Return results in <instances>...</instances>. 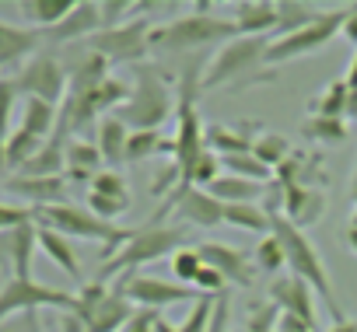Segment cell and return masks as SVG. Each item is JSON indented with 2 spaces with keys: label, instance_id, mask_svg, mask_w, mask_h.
Here are the masks:
<instances>
[{
  "label": "cell",
  "instance_id": "obj_19",
  "mask_svg": "<svg viewBox=\"0 0 357 332\" xmlns=\"http://www.w3.org/2000/svg\"><path fill=\"white\" fill-rule=\"evenodd\" d=\"M277 182H280V189H287V186H315V189H322L326 186L322 154H315V150H294L277 168Z\"/></svg>",
  "mask_w": 357,
  "mask_h": 332
},
{
  "label": "cell",
  "instance_id": "obj_5",
  "mask_svg": "<svg viewBox=\"0 0 357 332\" xmlns=\"http://www.w3.org/2000/svg\"><path fill=\"white\" fill-rule=\"evenodd\" d=\"M175 105L178 98H172L168 84L154 74V67H137V84L112 116H119L133 129H161V122L172 116Z\"/></svg>",
  "mask_w": 357,
  "mask_h": 332
},
{
  "label": "cell",
  "instance_id": "obj_18",
  "mask_svg": "<svg viewBox=\"0 0 357 332\" xmlns=\"http://www.w3.org/2000/svg\"><path fill=\"white\" fill-rule=\"evenodd\" d=\"M197 248H200L204 262L214 266L228 280V287H242V290L252 287V269H249V255L245 252H238L231 245H221V242H204Z\"/></svg>",
  "mask_w": 357,
  "mask_h": 332
},
{
  "label": "cell",
  "instance_id": "obj_25",
  "mask_svg": "<svg viewBox=\"0 0 357 332\" xmlns=\"http://www.w3.org/2000/svg\"><path fill=\"white\" fill-rule=\"evenodd\" d=\"M74 8H77V0H22V4H18V11L29 18V25L36 32L56 29Z\"/></svg>",
  "mask_w": 357,
  "mask_h": 332
},
{
  "label": "cell",
  "instance_id": "obj_1",
  "mask_svg": "<svg viewBox=\"0 0 357 332\" xmlns=\"http://www.w3.org/2000/svg\"><path fill=\"white\" fill-rule=\"evenodd\" d=\"M36 210V224L50 228L63 238H88V242H102V259L109 262L112 255H119V248L137 235V228H119L116 221H102L98 214H91L88 207H74V203H56V207H32Z\"/></svg>",
  "mask_w": 357,
  "mask_h": 332
},
{
  "label": "cell",
  "instance_id": "obj_53",
  "mask_svg": "<svg viewBox=\"0 0 357 332\" xmlns=\"http://www.w3.org/2000/svg\"><path fill=\"white\" fill-rule=\"evenodd\" d=\"M350 228H357V210H354V217H350Z\"/></svg>",
  "mask_w": 357,
  "mask_h": 332
},
{
  "label": "cell",
  "instance_id": "obj_54",
  "mask_svg": "<svg viewBox=\"0 0 357 332\" xmlns=\"http://www.w3.org/2000/svg\"><path fill=\"white\" fill-rule=\"evenodd\" d=\"M0 81H4V77H0Z\"/></svg>",
  "mask_w": 357,
  "mask_h": 332
},
{
  "label": "cell",
  "instance_id": "obj_29",
  "mask_svg": "<svg viewBox=\"0 0 357 332\" xmlns=\"http://www.w3.org/2000/svg\"><path fill=\"white\" fill-rule=\"evenodd\" d=\"M322 15H326V11H319V8H312V4H298V0H280V4H277V32H273V39L291 35V32H301L305 25L319 22Z\"/></svg>",
  "mask_w": 357,
  "mask_h": 332
},
{
  "label": "cell",
  "instance_id": "obj_47",
  "mask_svg": "<svg viewBox=\"0 0 357 332\" xmlns=\"http://www.w3.org/2000/svg\"><path fill=\"white\" fill-rule=\"evenodd\" d=\"M277 332H319V329H312V325H305L301 318H291V315H280V318H277Z\"/></svg>",
  "mask_w": 357,
  "mask_h": 332
},
{
  "label": "cell",
  "instance_id": "obj_38",
  "mask_svg": "<svg viewBox=\"0 0 357 332\" xmlns=\"http://www.w3.org/2000/svg\"><path fill=\"white\" fill-rule=\"evenodd\" d=\"M252 266H259L263 273H277V276H280V269L287 266V259H284V248H280V242H277L273 235L259 238V245H256V252H252Z\"/></svg>",
  "mask_w": 357,
  "mask_h": 332
},
{
  "label": "cell",
  "instance_id": "obj_13",
  "mask_svg": "<svg viewBox=\"0 0 357 332\" xmlns=\"http://www.w3.org/2000/svg\"><path fill=\"white\" fill-rule=\"evenodd\" d=\"M39 248V224L29 221L8 235H0V266L11 269L18 280H32V255Z\"/></svg>",
  "mask_w": 357,
  "mask_h": 332
},
{
  "label": "cell",
  "instance_id": "obj_36",
  "mask_svg": "<svg viewBox=\"0 0 357 332\" xmlns=\"http://www.w3.org/2000/svg\"><path fill=\"white\" fill-rule=\"evenodd\" d=\"M204 266H207V262H204V255H200L197 245H186V248H178V252L172 255V273H175V280L183 283V287H193Z\"/></svg>",
  "mask_w": 357,
  "mask_h": 332
},
{
  "label": "cell",
  "instance_id": "obj_16",
  "mask_svg": "<svg viewBox=\"0 0 357 332\" xmlns=\"http://www.w3.org/2000/svg\"><path fill=\"white\" fill-rule=\"evenodd\" d=\"M4 186L11 196L25 200L29 207H56V203H67V179H29V175H8Z\"/></svg>",
  "mask_w": 357,
  "mask_h": 332
},
{
  "label": "cell",
  "instance_id": "obj_2",
  "mask_svg": "<svg viewBox=\"0 0 357 332\" xmlns=\"http://www.w3.org/2000/svg\"><path fill=\"white\" fill-rule=\"evenodd\" d=\"M270 235H273V238L280 242V248H284L287 273L301 276V280L315 290V297L326 301V308L333 311V325L347 322L343 304H340V297H336V290H333V283H329V273H326L322 255H319V248L312 245V238H308L301 228H294L291 221H284L280 214H273V228H270Z\"/></svg>",
  "mask_w": 357,
  "mask_h": 332
},
{
  "label": "cell",
  "instance_id": "obj_39",
  "mask_svg": "<svg viewBox=\"0 0 357 332\" xmlns=\"http://www.w3.org/2000/svg\"><path fill=\"white\" fill-rule=\"evenodd\" d=\"M277 304H252L245 311V332H277Z\"/></svg>",
  "mask_w": 357,
  "mask_h": 332
},
{
  "label": "cell",
  "instance_id": "obj_17",
  "mask_svg": "<svg viewBox=\"0 0 357 332\" xmlns=\"http://www.w3.org/2000/svg\"><path fill=\"white\" fill-rule=\"evenodd\" d=\"M259 122H235V126H221V122H211L204 129V143L207 150H214L218 157H231V154H252V143L263 129H256Z\"/></svg>",
  "mask_w": 357,
  "mask_h": 332
},
{
  "label": "cell",
  "instance_id": "obj_3",
  "mask_svg": "<svg viewBox=\"0 0 357 332\" xmlns=\"http://www.w3.org/2000/svg\"><path fill=\"white\" fill-rule=\"evenodd\" d=\"M178 248H186V228L144 224V228H137V235L119 248V255H112V259L102 266L98 280H102V283H109V280H119V283H123V280H133L140 266L158 262V259H165V255H175Z\"/></svg>",
  "mask_w": 357,
  "mask_h": 332
},
{
  "label": "cell",
  "instance_id": "obj_26",
  "mask_svg": "<svg viewBox=\"0 0 357 332\" xmlns=\"http://www.w3.org/2000/svg\"><path fill=\"white\" fill-rule=\"evenodd\" d=\"M39 248L53 259V266H60L70 280L81 283V259H77L70 238H63V235H56V231H50V228H39Z\"/></svg>",
  "mask_w": 357,
  "mask_h": 332
},
{
  "label": "cell",
  "instance_id": "obj_10",
  "mask_svg": "<svg viewBox=\"0 0 357 332\" xmlns=\"http://www.w3.org/2000/svg\"><path fill=\"white\" fill-rule=\"evenodd\" d=\"M151 32H154L151 18H133L119 29H105V32L91 35L88 49L105 56L109 63H140L144 53L151 49Z\"/></svg>",
  "mask_w": 357,
  "mask_h": 332
},
{
  "label": "cell",
  "instance_id": "obj_9",
  "mask_svg": "<svg viewBox=\"0 0 357 332\" xmlns=\"http://www.w3.org/2000/svg\"><path fill=\"white\" fill-rule=\"evenodd\" d=\"M15 81V91L25 95V98H39V102H50V105H63L67 91H70V74L63 70V63L50 53H39L32 60L22 63V70L11 77Z\"/></svg>",
  "mask_w": 357,
  "mask_h": 332
},
{
  "label": "cell",
  "instance_id": "obj_22",
  "mask_svg": "<svg viewBox=\"0 0 357 332\" xmlns=\"http://www.w3.org/2000/svg\"><path fill=\"white\" fill-rule=\"evenodd\" d=\"M39 46H43V32H36V29H18V25L0 22V70L22 63V60L32 56Z\"/></svg>",
  "mask_w": 357,
  "mask_h": 332
},
{
  "label": "cell",
  "instance_id": "obj_12",
  "mask_svg": "<svg viewBox=\"0 0 357 332\" xmlns=\"http://www.w3.org/2000/svg\"><path fill=\"white\" fill-rule=\"evenodd\" d=\"M270 304H277L280 315L301 318L305 325L319 329V322H315V290L301 276H294V273L273 276V283H270Z\"/></svg>",
  "mask_w": 357,
  "mask_h": 332
},
{
  "label": "cell",
  "instance_id": "obj_34",
  "mask_svg": "<svg viewBox=\"0 0 357 332\" xmlns=\"http://www.w3.org/2000/svg\"><path fill=\"white\" fill-rule=\"evenodd\" d=\"M252 154H256L263 164H270V168L277 172V168H280V164H284V161H287L294 150H291V140H287V136L263 129V133L256 136V143H252Z\"/></svg>",
  "mask_w": 357,
  "mask_h": 332
},
{
  "label": "cell",
  "instance_id": "obj_14",
  "mask_svg": "<svg viewBox=\"0 0 357 332\" xmlns=\"http://www.w3.org/2000/svg\"><path fill=\"white\" fill-rule=\"evenodd\" d=\"M326 214V193L315 186H287L280 189V217L291 221L294 228H312Z\"/></svg>",
  "mask_w": 357,
  "mask_h": 332
},
{
  "label": "cell",
  "instance_id": "obj_44",
  "mask_svg": "<svg viewBox=\"0 0 357 332\" xmlns=\"http://www.w3.org/2000/svg\"><path fill=\"white\" fill-rule=\"evenodd\" d=\"M228 311H231V294H221L214 301V318H211L207 332H228Z\"/></svg>",
  "mask_w": 357,
  "mask_h": 332
},
{
  "label": "cell",
  "instance_id": "obj_15",
  "mask_svg": "<svg viewBox=\"0 0 357 332\" xmlns=\"http://www.w3.org/2000/svg\"><path fill=\"white\" fill-rule=\"evenodd\" d=\"M102 32V4L95 0H77V8L50 32H43V42H81Z\"/></svg>",
  "mask_w": 357,
  "mask_h": 332
},
{
  "label": "cell",
  "instance_id": "obj_7",
  "mask_svg": "<svg viewBox=\"0 0 357 332\" xmlns=\"http://www.w3.org/2000/svg\"><path fill=\"white\" fill-rule=\"evenodd\" d=\"M343 18H347V8H336V11H326L319 22L305 25L301 32H291V35L270 39L266 67H280V63H291V60H298V56H312V53L326 49V46L340 35Z\"/></svg>",
  "mask_w": 357,
  "mask_h": 332
},
{
  "label": "cell",
  "instance_id": "obj_37",
  "mask_svg": "<svg viewBox=\"0 0 357 332\" xmlns=\"http://www.w3.org/2000/svg\"><path fill=\"white\" fill-rule=\"evenodd\" d=\"M88 193H98V196H105V200H116V203L130 207V189H126V179H123L119 172H112V168H102V172L91 179V189H88Z\"/></svg>",
  "mask_w": 357,
  "mask_h": 332
},
{
  "label": "cell",
  "instance_id": "obj_49",
  "mask_svg": "<svg viewBox=\"0 0 357 332\" xmlns=\"http://www.w3.org/2000/svg\"><path fill=\"white\" fill-rule=\"evenodd\" d=\"M347 84L357 88V49H354V60H350V67H347Z\"/></svg>",
  "mask_w": 357,
  "mask_h": 332
},
{
  "label": "cell",
  "instance_id": "obj_33",
  "mask_svg": "<svg viewBox=\"0 0 357 332\" xmlns=\"http://www.w3.org/2000/svg\"><path fill=\"white\" fill-rule=\"evenodd\" d=\"M221 168L225 175H238V179H249V182H270L277 172L270 164H263L256 154H231V157H221Z\"/></svg>",
  "mask_w": 357,
  "mask_h": 332
},
{
  "label": "cell",
  "instance_id": "obj_27",
  "mask_svg": "<svg viewBox=\"0 0 357 332\" xmlns=\"http://www.w3.org/2000/svg\"><path fill=\"white\" fill-rule=\"evenodd\" d=\"M214 200H221L225 207H235V203H256L266 186L263 182H249V179H238V175H221L211 189H207Z\"/></svg>",
  "mask_w": 357,
  "mask_h": 332
},
{
  "label": "cell",
  "instance_id": "obj_43",
  "mask_svg": "<svg viewBox=\"0 0 357 332\" xmlns=\"http://www.w3.org/2000/svg\"><path fill=\"white\" fill-rule=\"evenodd\" d=\"M0 332H46V329H43L39 311H25V315H15L8 322H0Z\"/></svg>",
  "mask_w": 357,
  "mask_h": 332
},
{
  "label": "cell",
  "instance_id": "obj_21",
  "mask_svg": "<svg viewBox=\"0 0 357 332\" xmlns=\"http://www.w3.org/2000/svg\"><path fill=\"white\" fill-rule=\"evenodd\" d=\"M175 210L183 214L186 224H197V228H218V224H225V203L214 200L207 189L183 193V196H178V203H175Z\"/></svg>",
  "mask_w": 357,
  "mask_h": 332
},
{
  "label": "cell",
  "instance_id": "obj_11",
  "mask_svg": "<svg viewBox=\"0 0 357 332\" xmlns=\"http://www.w3.org/2000/svg\"><path fill=\"white\" fill-rule=\"evenodd\" d=\"M119 294H126L133 304L140 308H151V311H161L168 304H183V301H200V294L193 287H183V283H165L158 276H133V280H123L116 283Z\"/></svg>",
  "mask_w": 357,
  "mask_h": 332
},
{
  "label": "cell",
  "instance_id": "obj_48",
  "mask_svg": "<svg viewBox=\"0 0 357 332\" xmlns=\"http://www.w3.org/2000/svg\"><path fill=\"white\" fill-rule=\"evenodd\" d=\"M347 119H357V88H350V98H347Z\"/></svg>",
  "mask_w": 357,
  "mask_h": 332
},
{
  "label": "cell",
  "instance_id": "obj_20",
  "mask_svg": "<svg viewBox=\"0 0 357 332\" xmlns=\"http://www.w3.org/2000/svg\"><path fill=\"white\" fill-rule=\"evenodd\" d=\"M231 22H235L238 35L273 39V32H277V4H270V0H242V4H235Z\"/></svg>",
  "mask_w": 357,
  "mask_h": 332
},
{
  "label": "cell",
  "instance_id": "obj_31",
  "mask_svg": "<svg viewBox=\"0 0 357 332\" xmlns=\"http://www.w3.org/2000/svg\"><path fill=\"white\" fill-rule=\"evenodd\" d=\"M168 150L172 154V140L161 133V129H130V143H126V164H137V161H147L154 154Z\"/></svg>",
  "mask_w": 357,
  "mask_h": 332
},
{
  "label": "cell",
  "instance_id": "obj_40",
  "mask_svg": "<svg viewBox=\"0 0 357 332\" xmlns=\"http://www.w3.org/2000/svg\"><path fill=\"white\" fill-rule=\"evenodd\" d=\"M193 290H200V297H221V294H228V280L214 266H204L197 283H193Z\"/></svg>",
  "mask_w": 357,
  "mask_h": 332
},
{
  "label": "cell",
  "instance_id": "obj_4",
  "mask_svg": "<svg viewBox=\"0 0 357 332\" xmlns=\"http://www.w3.org/2000/svg\"><path fill=\"white\" fill-rule=\"evenodd\" d=\"M238 39V29L231 18L207 15V8H197L193 15H178L168 25H158L151 32V49L165 53H183V49H200V46H228Z\"/></svg>",
  "mask_w": 357,
  "mask_h": 332
},
{
  "label": "cell",
  "instance_id": "obj_41",
  "mask_svg": "<svg viewBox=\"0 0 357 332\" xmlns=\"http://www.w3.org/2000/svg\"><path fill=\"white\" fill-rule=\"evenodd\" d=\"M36 221V210L32 207H11V203H0V235H8L22 224Z\"/></svg>",
  "mask_w": 357,
  "mask_h": 332
},
{
  "label": "cell",
  "instance_id": "obj_23",
  "mask_svg": "<svg viewBox=\"0 0 357 332\" xmlns=\"http://www.w3.org/2000/svg\"><path fill=\"white\" fill-rule=\"evenodd\" d=\"M67 172H63V179H70V182H91L98 172H102V150H98V143H88V140H67Z\"/></svg>",
  "mask_w": 357,
  "mask_h": 332
},
{
  "label": "cell",
  "instance_id": "obj_46",
  "mask_svg": "<svg viewBox=\"0 0 357 332\" xmlns=\"http://www.w3.org/2000/svg\"><path fill=\"white\" fill-rule=\"evenodd\" d=\"M340 35L357 49V4H350L347 8V18H343V29H340Z\"/></svg>",
  "mask_w": 357,
  "mask_h": 332
},
{
  "label": "cell",
  "instance_id": "obj_6",
  "mask_svg": "<svg viewBox=\"0 0 357 332\" xmlns=\"http://www.w3.org/2000/svg\"><path fill=\"white\" fill-rule=\"evenodd\" d=\"M266 49H270V39L238 35L235 42L221 46V53L207 63V70L200 77V88L204 91H218L225 84H245V81H252V74L259 67H266Z\"/></svg>",
  "mask_w": 357,
  "mask_h": 332
},
{
  "label": "cell",
  "instance_id": "obj_42",
  "mask_svg": "<svg viewBox=\"0 0 357 332\" xmlns=\"http://www.w3.org/2000/svg\"><path fill=\"white\" fill-rule=\"evenodd\" d=\"M91 214H98L102 221H116L119 214H126L130 207H123V203H116V200H105V196H98V193H88V203H84Z\"/></svg>",
  "mask_w": 357,
  "mask_h": 332
},
{
  "label": "cell",
  "instance_id": "obj_45",
  "mask_svg": "<svg viewBox=\"0 0 357 332\" xmlns=\"http://www.w3.org/2000/svg\"><path fill=\"white\" fill-rule=\"evenodd\" d=\"M161 315L158 311H151V308H140L133 318H130V325L123 329V332H154V322H158Z\"/></svg>",
  "mask_w": 357,
  "mask_h": 332
},
{
  "label": "cell",
  "instance_id": "obj_51",
  "mask_svg": "<svg viewBox=\"0 0 357 332\" xmlns=\"http://www.w3.org/2000/svg\"><path fill=\"white\" fill-rule=\"evenodd\" d=\"M347 248L357 255V228H347Z\"/></svg>",
  "mask_w": 357,
  "mask_h": 332
},
{
  "label": "cell",
  "instance_id": "obj_8",
  "mask_svg": "<svg viewBox=\"0 0 357 332\" xmlns=\"http://www.w3.org/2000/svg\"><path fill=\"white\" fill-rule=\"evenodd\" d=\"M39 308H60V311H74L77 308V294L39 283V280H18L11 276L0 287V322H8L15 315L25 311H39Z\"/></svg>",
  "mask_w": 357,
  "mask_h": 332
},
{
  "label": "cell",
  "instance_id": "obj_52",
  "mask_svg": "<svg viewBox=\"0 0 357 332\" xmlns=\"http://www.w3.org/2000/svg\"><path fill=\"white\" fill-rule=\"evenodd\" d=\"M350 203L357 207V172H354V186H350Z\"/></svg>",
  "mask_w": 357,
  "mask_h": 332
},
{
  "label": "cell",
  "instance_id": "obj_28",
  "mask_svg": "<svg viewBox=\"0 0 357 332\" xmlns=\"http://www.w3.org/2000/svg\"><path fill=\"white\" fill-rule=\"evenodd\" d=\"M56 119H60V109L50 105V102H39V98H25V109H22V129H29L32 136L39 140H50L56 133Z\"/></svg>",
  "mask_w": 357,
  "mask_h": 332
},
{
  "label": "cell",
  "instance_id": "obj_30",
  "mask_svg": "<svg viewBox=\"0 0 357 332\" xmlns=\"http://www.w3.org/2000/svg\"><path fill=\"white\" fill-rule=\"evenodd\" d=\"M225 224L266 238L270 228H273V214H266V210L256 207V203H235V207H225Z\"/></svg>",
  "mask_w": 357,
  "mask_h": 332
},
{
  "label": "cell",
  "instance_id": "obj_24",
  "mask_svg": "<svg viewBox=\"0 0 357 332\" xmlns=\"http://www.w3.org/2000/svg\"><path fill=\"white\" fill-rule=\"evenodd\" d=\"M126 143H130V126L119 116L98 119V150H102V161L112 172L119 164H126Z\"/></svg>",
  "mask_w": 357,
  "mask_h": 332
},
{
  "label": "cell",
  "instance_id": "obj_35",
  "mask_svg": "<svg viewBox=\"0 0 357 332\" xmlns=\"http://www.w3.org/2000/svg\"><path fill=\"white\" fill-rule=\"evenodd\" d=\"M301 133L319 143H343L347 140V119H329V116H308L301 122Z\"/></svg>",
  "mask_w": 357,
  "mask_h": 332
},
{
  "label": "cell",
  "instance_id": "obj_32",
  "mask_svg": "<svg viewBox=\"0 0 357 332\" xmlns=\"http://www.w3.org/2000/svg\"><path fill=\"white\" fill-rule=\"evenodd\" d=\"M347 98H350V84H347V77H340L319 98H312L308 112L312 116H329V119H347Z\"/></svg>",
  "mask_w": 357,
  "mask_h": 332
},
{
  "label": "cell",
  "instance_id": "obj_50",
  "mask_svg": "<svg viewBox=\"0 0 357 332\" xmlns=\"http://www.w3.org/2000/svg\"><path fill=\"white\" fill-rule=\"evenodd\" d=\"M329 332H357V318H347V322H340V325H333Z\"/></svg>",
  "mask_w": 357,
  "mask_h": 332
}]
</instances>
